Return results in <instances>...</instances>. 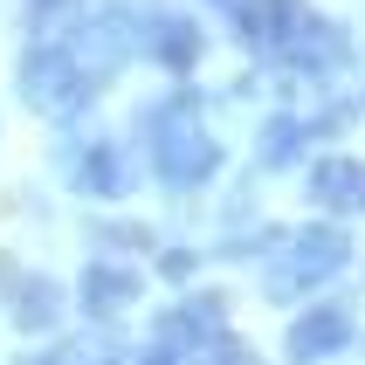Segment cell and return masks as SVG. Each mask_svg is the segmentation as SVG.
<instances>
[{
    "mask_svg": "<svg viewBox=\"0 0 365 365\" xmlns=\"http://www.w3.org/2000/svg\"><path fill=\"white\" fill-rule=\"evenodd\" d=\"M317 200L324 207H365V165H351V159L317 165Z\"/></svg>",
    "mask_w": 365,
    "mask_h": 365,
    "instance_id": "obj_1",
    "label": "cell"
},
{
    "mask_svg": "<svg viewBox=\"0 0 365 365\" xmlns=\"http://www.w3.org/2000/svg\"><path fill=\"white\" fill-rule=\"evenodd\" d=\"M289 345L304 351V359H324V351H338V345H345V317H338V310H324V317H304Z\"/></svg>",
    "mask_w": 365,
    "mask_h": 365,
    "instance_id": "obj_2",
    "label": "cell"
},
{
    "mask_svg": "<svg viewBox=\"0 0 365 365\" xmlns=\"http://www.w3.org/2000/svg\"><path fill=\"white\" fill-rule=\"evenodd\" d=\"M289 21H297V0H248L242 28L255 41H276V35H289Z\"/></svg>",
    "mask_w": 365,
    "mask_h": 365,
    "instance_id": "obj_3",
    "label": "cell"
},
{
    "mask_svg": "<svg viewBox=\"0 0 365 365\" xmlns=\"http://www.w3.org/2000/svg\"><path fill=\"white\" fill-rule=\"evenodd\" d=\"M124 297H131V283H124V276H110V269H97V276H90V304H97V310L124 304Z\"/></svg>",
    "mask_w": 365,
    "mask_h": 365,
    "instance_id": "obj_4",
    "label": "cell"
}]
</instances>
